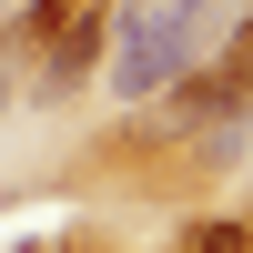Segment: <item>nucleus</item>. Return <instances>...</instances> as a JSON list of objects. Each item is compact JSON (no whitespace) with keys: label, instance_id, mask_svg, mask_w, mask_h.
Instances as JSON below:
<instances>
[{"label":"nucleus","instance_id":"obj_1","mask_svg":"<svg viewBox=\"0 0 253 253\" xmlns=\"http://www.w3.org/2000/svg\"><path fill=\"white\" fill-rule=\"evenodd\" d=\"M172 71H182V20L172 10H162V20L142 10L132 20V61H122V91H152V81H172Z\"/></svg>","mask_w":253,"mask_h":253},{"label":"nucleus","instance_id":"obj_2","mask_svg":"<svg viewBox=\"0 0 253 253\" xmlns=\"http://www.w3.org/2000/svg\"><path fill=\"white\" fill-rule=\"evenodd\" d=\"M243 51H253V31H243Z\"/></svg>","mask_w":253,"mask_h":253}]
</instances>
